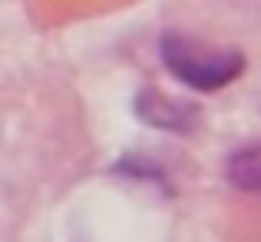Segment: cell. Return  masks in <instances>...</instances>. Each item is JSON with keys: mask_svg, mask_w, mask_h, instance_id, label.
<instances>
[{"mask_svg": "<svg viewBox=\"0 0 261 242\" xmlns=\"http://www.w3.org/2000/svg\"><path fill=\"white\" fill-rule=\"evenodd\" d=\"M159 53H163L167 72L182 79L190 91H220L246 68L239 49L212 46V42L190 38L182 31H167L163 42H159Z\"/></svg>", "mask_w": 261, "mask_h": 242, "instance_id": "1", "label": "cell"}, {"mask_svg": "<svg viewBox=\"0 0 261 242\" xmlns=\"http://www.w3.org/2000/svg\"><path fill=\"white\" fill-rule=\"evenodd\" d=\"M137 114L148 125H159V129H190V125L197 121L193 106L190 102H178V98H163L159 91H144L140 102H137Z\"/></svg>", "mask_w": 261, "mask_h": 242, "instance_id": "2", "label": "cell"}, {"mask_svg": "<svg viewBox=\"0 0 261 242\" xmlns=\"http://www.w3.org/2000/svg\"><path fill=\"white\" fill-rule=\"evenodd\" d=\"M227 182L242 193H261V144H246L227 159Z\"/></svg>", "mask_w": 261, "mask_h": 242, "instance_id": "3", "label": "cell"}]
</instances>
